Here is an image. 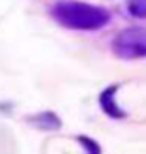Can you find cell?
<instances>
[{
	"mask_svg": "<svg viewBox=\"0 0 146 154\" xmlns=\"http://www.w3.org/2000/svg\"><path fill=\"white\" fill-rule=\"evenodd\" d=\"M51 17L61 27L71 31H99L110 22L112 14L102 5L65 0L51 7Z\"/></svg>",
	"mask_w": 146,
	"mask_h": 154,
	"instance_id": "obj_1",
	"label": "cell"
},
{
	"mask_svg": "<svg viewBox=\"0 0 146 154\" xmlns=\"http://www.w3.org/2000/svg\"><path fill=\"white\" fill-rule=\"evenodd\" d=\"M112 54L124 61L146 58V26H129L116 34L110 42Z\"/></svg>",
	"mask_w": 146,
	"mask_h": 154,
	"instance_id": "obj_2",
	"label": "cell"
},
{
	"mask_svg": "<svg viewBox=\"0 0 146 154\" xmlns=\"http://www.w3.org/2000/svg\"><path fill=\"white\" fill-rule=\"evenodd\" d=\"M116 93H117V85L107 86L99 97L102 112L110 119H126V112L121 109V105L116 102Z\"/></svg>",
	"mask_w": 146,
	"mask_h": 154,
	"instance_id": "obj_3",
	"label": "cell"
},
{
	"mask_svg": "<svg viewBox=\"0 0 146 154\" xmlns=\"http://www.w3.org/2000/svg\"><path fill=\"white\" fill-rule=\"evenodd\" d=\"M32 120H34V124L39 129H44V131H58L59 127H61L59 117L53 112H43L39 115H36Z\"/></svg>",
	"mask_w": 146,
	"mask_h": 154,
	"instance_id": "obj_4",
	"label": "cell"
},
{
	"mask_svg": "<svg viewBox=\"0 0 146 154\" xmlns=\"http://www.w3.org/2000/svg\"><path fill=\"white\" fill-rule=\"evenodd\" d=\"M128 12L136 19H146V0H129Z\"/></svg>",
	"mask_w": 146,
	"mask_h": 154,
	"instance_id": "obj_5",
	"label": "cell"
},
{
	"mask_svg": "<svg viewBox=\"0 0 146 154\" xmlns=\"http://www.w3.org/2000/svg\"><path fill=\"white\" fill-rule=\"evenodd\" d=\"M77 139L88 152H100V146L97 144V140L90 139V137H87V136H78Z\"/></svg>",
	"mask_w": 146,
	"mask_h": 154,
	"instance_id": "obj_6",
	"label": "cell"
}]
</instances>
